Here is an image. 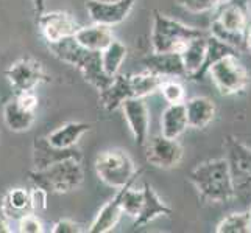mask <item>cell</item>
Here are the masks:
<instances>
[{"label":"cell","instance_id":"obj_23","mask_svg":"<svg viewBox=\"0 0 251 233\" xmlns=\"http://www.w3.org/2000/svg\"><path fill=\"white\" fill-rule=\"evenodd\" d=\"M206 38H207V34L189 41L186 48L181 51V58H183V64H184L186 75L189 80H195V76L200 73L201 67L204 64Z\"/></svg>","mask_w":251,"mask_h":233},{"label":"cell","instance_id":"obj_42","mask_svg":"<svg viewBox=\"0 0 251 233\" xmlns=\"http://www.w3.org/2000/svg\"><path fill=\"white\" fill-rule=\"evenodd\" d=\"M250 204H251V202H250ZM248 212H250V214H251V205H250V210H248Z\"/></svg>","mask_w":251,"mask_h":233},{"label":"cell","instance_id":"obj_18","mask_svg":"<svg viewBox=\"0 0 251 233\" xmlns=\"http://www.w3.org/2000/svg\"><path fill=\"white\" fill-rule=\"evenodd\" d=\"M126 98H133L131 93V85H129V78L128 75H114L112 81L106 89L100 90L99 101L100 105L105 107L106 112H112L122 106V103Z\"/></svg>","mask_w":251,"mask_h":233},{"label":"cell","instance_id":"obj_7","mask_svg":"<svg viewBox=\"0 0 251 233\" xmlns=\"http://www.w3.org/2000/svg\"><path fill=\"white\" fill-rule=\"evenodd\" d=\"M207 73L211 75L215 87L225 97L240 93L247 87V84L250 81L247 68L239 61L237 55H229L222 58L220 61H217L207 68Z\"/></svg>","mask_w":251,"mask_h":233},{"label":"cell","instance_id":"obj_35","mask_svg":"<svg viewBox=\"0 0 251 233\" xmlns=\"http://www.w3.org/2000/svg\"><path fill=\"white\" fill-rule=\"evenodd\" d=\"M47 191L42 188L34 187L30 191V201H31V210L33 212H39L44 210L47 207Z\"/></svg>","mask_w":251,"mask_h":233},{"label":"cell","instance_id":"obj_12","mask_svg":"<svg viewBox=\"0 0 251 233\" xmlns=\"http://www.w3.org/2000/svg\"><path fill=\"white\" fill-rule=\"evenodd\" d=\"M134 6V0H120V2H101V0H88L86 8L94 23L112 27L124 22Z\"/></svg>","mask_w":251,"mask_h":233},{"label":"cell","instance_id":"obj_14","mask_svg":"<svg viewBox=\"0 0 251 233\" xmlns=\"http://www.w3.org/2000/svg\"><path fill=\"white\" fill-rule=\"evenodd\" d=\"M64 159H76V160H81V152L78 151L74 146V148H55L51 146L47 139H38L36 142L33 143V163H34V168L41 169V168H46L49 165L59 160H64Z\"/></svg>","mask_w":251,"mask_h":233},{"label":"cell","instance_id":"obj_19","mask_svg":"<svg viewBox=\"0 0 251 233\" xmlns=\"http://www.w3.org/2000/svg\"><path fill=\"white\" fill-rule=\"evenodd\" d=\"M187 125L192 129H204L215 117V105L207 97H195L189 101H184Z\"/></svg>","mask_w":251,"mask_h":233},{"label":"cell","instance_id":"obj_28","mask_svg":"<svg viewBox=\"0 0 251 233\" xmlns=\"http://www.w3.org/2000/svg\"><path fill=\"white\" fill-rule=\"evenodd\" d=\"M100 56H101L103 70H105L109 76H114L119 73L120 65H122L124 59L126 58V47L122 44V42L112 39L111 44L100 51Z\"/></svg>","mask_w":251,"mask_h":233},{"label":"cell","instance_id":"obj_37","mask_svg":"<svg viewBox=\"0 0 251 233\" xmlns=\"http://www.w3.org/2000/svg\"><path fill=\"white\" fill-rule=\"evenodd\" d=\"M51 232L53 233H80L81 229H80L78 224L71 221V219H61L55 224Z\"/></svg>","mask_w":251,"mask_h":233},{"label":"cell","instance_id":"obj_27","mask_svg":"<svg viewBox=\"0 0 251 233\" xmlns=\"http://www.w3.org/2000/svg\"><path fill=\"white\" fill-rule=\"evenodd\" d=\"M129 85H131L133 98H145L149 95L159 90L161 84L164 81L162 76H158L151 72H144L137 75H128Z\"/></svg>","mask_w":251,"mask_h":233},{"label":"cell","instance_id":"obj_9","mask_svg":"<svg viewBox=\"0 0 251 233\" xmlns=\"http://www.w3.org/2000/svg\"><path fill=\"white\" fill-rule=\"evenodd\" d=\"M144 148L147 162L156 168H175L183 159V146L179 145L178 139H167L162 134L147 140Z\"/></svg>","mask_w":251,"mask_h":233},{"label":"cell","instance_id":"obj_13","mask_svg":"<svg viewBox=\"0 0 251 233\" xmlns=\"http://www.w3.org/2000/svg\"><path fill=\"white\" fill-rule=\"evenodd\" d=\"M142 65L147 72L162 76L164 80L166 78H187L181 53H172V51L156 53L153 51L142 59Z\"/></svg>","mask_w":251,"mask_h":233},{"label":"cell","instance_id":"obj_36","mask_svg":"<svg viewBox=\"0 0 251 233\" xmlns=\"http://www.w3.org/2000/svg\"><path fill=\"white\" fill-rule=\"evenodd\" d=\"M14 98H16V101L19 103V105L24 109H27L30 112H36V109H38V98H36V95H34L33 92L17 93Z\"/></svg>","mask_w":251,"mask_h":233},{"label":"cell","instance_id":"obj_24","mask_svg":"<svg viewBox=\"0 0 251 233\" xmlns=\"http://www.w3.org/2000/svg\"><path fill=\"white\" fill-rule=\"evenodd\" d=\"M3 118L6 126L14 132H22V131H28L31 125L36 120L34 112H30L27 109H24L19 103L13 98L11 101H8L5 107H3Z\"/></svg>","mask_w":251,"mask_h":233},{"label":"cell","instance_id":"obj_25","mask_svg":"<svg viewBox=\"0 0 251 233\" xmlns=\"http://www.w3.org/2000/svg\"><path fill=\"white\" fill-rule=\"evenodd\" d=\"M2 213L8 218L19 219L22 214L33 212L31 210V201H30V191L25 188H13L10 193L5 196L2 204Z\"/></svg>","mask_w":251,"mask_h":233},{"label":"cell","instance_id":"obj_21","mask_svg":"<svg viewBox=\"0 0 251 233\" xmlns=\"http://www.w3.org/2000/svg\"><path fill=\"white\" fill-rule=\"evenodd\" d=\"M89 131H91L89 123L71 122L55 129V131L50 132L46 139L51 146H55V148L66 149V148H74L81 137Z\"/></svg>","mask_w":251,"mask_h":233},{"label":"cell","instance_id":"obj_20","mask_svg":"<svg viewBox=\"0 0 251 233\" xmlns=\"http://www.w3.org/2000/svg\"><path fill=\"white\" fill-rule=\"evenodd\" d=\"M189 127L184 103L169 105L161 115V134L167 139H179Z\"/></svg>","mask_w":251,"mask_h":233},{"label":"cell","instance_id":"obj_26","mask_svg":"<svg viewBox=\"0 0 251 233\" xmlns=\"http://www.w3.org/2000/svg\"><path fill=\"white\" fill-rule=\"evenodd\" d=\"M229 55H237L239 56V50H236L234 47H231L228 44H225V42H222L217 38H214L212 34H207V38H206V58H204V64L201 67L200 73L195 76L194 81L203 80V76L207 73V68H209L212 64L217 63V61H220L222 58L229 56Z\"/></svg>","mask_w":251,"mask_h":233},{"label":"cell","instance_id":"obj_11","mask_svg":"<svg viewBox=\"0 0 251 233\" xmlns=\"http://www.w3.org/2000/svg\"><path fill=\"white\" fill-rule=\"evenodd\" d=\"M38 23L47 44L74 36L76 30L80 28V25L75 22L74 17L64 11H44L41 16H38Z\"/></svg>","mask_w":251,"mask_h":233},{"label":"cell","instance_id":"obj_2","mask_svg":"<svg viewBox=\"0 0 251 233\" xmlns=\"http://www.w3.org/2000/svg\"><path fill=\"white\" fill-rule=\"evenodd\" d=\"M189 180L197 190L203 202L226 204L234 199L228 162L225 157L211 159L195 167L189 174Z\"/></svg>","mask_w":251,"mask_h":233},{"label":"cell","instance_id":"obj_10","mask_svg":"<svg viewBox=\"0 0 251 233\" xmlns=\"http://www.w3.org/2000/svg\"><path fill=\"white\" fill-rule=\"evenodd\" d=\"M120 109L126 118L136 145L144 148L149 140L150 129V110L145 105V98H126Z\"/></svg>","mask_w":251,"mask_h":233},{"label":"cell","instance_id":"obj_4","mask_svg":"<svg viewBox=\"0 0 251 233\" xmlns=\"http://www.w3.org/2000/svg\"><path fill=\"white\" fill-rule=\"evenodd\" d=\"M204 31L195 27L170 19L158 10L153 11V30H151V47L156 53H181L189 41L204 36Z\"/></svg>","mask_w":251,"mask_h":233},{"label":"cell","instance_id":"obj_17","mask_svg":"<svg viewBox=\"0 0 251 233\" xmlns=\"http://www.w3.org/2000/svg\"><path fill=\"white\" fill-rule=\"evenodd\" d=\"M222 6V10L217 16V22H220L225 28L232 31L248 33V8L244 0H228Z\"/></svg>","mask_w":251,"mask_h":233},{"label":"cell","instance_id":"obj_41","mask_svg":"<svg viewBox=\"0 0 251 233\" xmlns=\"http://www.w3.org/2000/svg\"><path fill=\"white\" fill-rule=\"evenodd\" d=\"M101 2H120V0H101Z\"/></svg>","mask_w":251,"mask_h":233},{"label":"cell","instance_id":"obj_22","mask_svg":"<svg viewBox=\"0 0 251 233\" xmlns=\"http://www.w3.org/2000/svg\"><path fill=\"white\" fill-rule=\"evenodd\" d=\"M74 38L80 42V44L89 50L101 51L106 48L112 42V33L109 27L100 23H94L91 27H80L74 34Z\"/></svg>","mask_w":251,"mask_h":233},{"label":"cell","instance_id":"obj_30","mask_svg":"<svg viewBox=\"0 0 251 233\" xmlns=\"http://www.w3.org/2000/svg\"><path fill=\"white\" fill-rule=\"evenodd\" d=\"M211 34L214 38L220 39L225 44H228L231 47H234L236 50H242V48H247V33H242V31H232L225 28L223 25L217 21H212L211 23Z\"/></svg>","mask_w":251,"mask_h":233},{"label":"cell","instance_id":"obj_15","mask_svg":"<svg viewBox=\"0 0 251 233\" xmlns=\"http://www.w3.org/2000/svg\"><path fill=\"white\" fill-rule=\"evenodd\" d=\"M133 182H134V180H133ZM126 185H124L122 188H119L116 196L112 197V199L106 205H103V209L99 212V214L95 216L94 222L91 224V227L88 229L89 233H108V232H111L112 229L117 226L120 216L124 214V210H122V196H124V191H125Z\"/></svg>","mask_w":251,"mask_h":233},{"label":"cell","instance_id":"obj_1","mask_svg":"<svg viewBox=\"0 0 251 233\" xmlns=\"http://www.w3.org/2000/svg\"><path fill=\"white\" fill-rule=\"evenodd\" d=\"M49 48L63 63H67L78 68L84 81L94 85L99 92L106 89L112 81V78H114L103 70L100 51H94L83 47L74 36L64 38L58 42H51V44H49Z\"/></svg>","mask_w":251,"mask_h":233},{"label":"cell","instance_id":"obj_6","mask_svg":"<svg viewBox=\"0 0 251 233\" xmlns=\"http://www.w3.org/2000/svg\"><path fill=\"white\" fill-rule=\"evenodd\" d=\"M94 165L101 182L117 190L128 182H133L141 174V169H136L131 157L120 149L101 151L95 159Z\"/></svg>","mask_w":251,"mask_h":233},{"label":"cell","instance_id":"obj_32","mask_svg":"<svg viewBox=\"0 0 251 233\" xmlns=\"http://www.w3.org/2000/svg\"><path fill=\"white\" fill-rule=\"evenodd\" d=\"M162 98L166 100L169 105H178V103H184L186 92L184 87L176 81H166L164 80L159 87Z\"/></svg>","mask_w":251,"mask_h":233},{"label":"cell","instance_id":"obj_8","mask_svg":"<svg viewBox=\"0 0 251 233\" xmlns=\"http://www.w3.org/2000/svg\"><path fill=\"white\" fill-rule=\"evenodd\" d=\"M5 76L10 81L16 95L22 92H33L38 84L50 81V76L44 70V65L31 56L17 59L8 70H5Z\"/></svg>","mask_w":251,"mask_h":233},{"label":"cell","instance_id":"obj_29","mask_svg":"<svg viewBox=\"0 0 251 233\" xmlns=\"http://www.w3.org/2000/svg\"><path fill=\"white\" fill-rule=\"evenodd\" d=\"M217 233H251V214L250 212L231 213L229 216L223 218L217 229Z\"/></svg>","mask_w":251,"mask_h":233},{"label":"cell","instance_id":"obj_3","mask_svg":"<svg viewBox=\"0 0 251 233\" xmlns=\"http://www.w3.org/2000/svg\"><path fill=\"white\" fill-rule=\"evenodd\" d=\"M30 182L47 193H69L78 188L84 180L81 160L64 159L51 165L28 172Z\"/></svg>","mask_w":251,"mask_h":233},{"label":"cell","instance_id":"obj_40","mask_svg":"<svg viewBox=\"0 0 251 233\" xmlns=\"http://www.w3.org/2000/svg\"><path fill=\"white\" fill-rule=\"evenodd\" d=\"M247 50L251 53V31L247 33Z\"/></svg>","mask_w":251,"mask_h":233},{"label":"cell","instance_id":"obj_39","mask_svg":"<svg viewBox=\"0 0 251 233\" xmlns=\"http://www.w3.org/2000/svg\"><path fill=\"white\" fill-rule=\"evenodd\" d=\"M10 232H13V230L10 229V226H8L6 216L0 212V233H10Z\"/></svg>","mask_w":251,"mask_h":233},{"label":"cell","instance_id":"obj_33","mask_svg":"<svg viewBox=\"0 0 251 233\" xmlns=\"http://www.w3.org/2000/svg\"><path fill=\"white\" fill-rule=\"evenodd\" d=\"M228 0H176V3L189 13H207Z\"/></svg>","mask_w":251,"mask_h":233},{"label":"cell","instance_id":"obj_5","mask_svg":"<svg viewBox=\"0 0 251 233\" xmlns=\"http://www.w3.org/2000/svg\"><path fill=\"white\" fill-rule=\"evenodd\" d=\"M234 199L251 202V148L229 135L225 142Z\"/></svg>","mask_w":251,"mask_h":233},{"label":"cell","instance_id":"obj_34","mask_svg":"<svg viewBox=\"0 0 251 233\" xmlns=\"http://www.w3.org/2000/svg\"><path fill=\"white\" fill-rule=\"evenodd\" d=\"M17 230L21 233H42V222L36 214H33L31 212L22 214V216L17 219Z\"/></svg>","mask_w":251,"mask_h":233},{"label":"cell","instance_id":"obj_38","mask_svg":"<svg viewBox=\"0 0 251 233\" xmlns=\"http://www.w3.org/2000/svg\"><path fill=\"white\" fill-rule=\"evenodd\" d=\"M33 6H34V14L41 16L46 11V0H33Z\"/></svg>","mask_w":251,"mask_h":233},{"label":"cell","instance_id":"obj_31","mask_svg":"<svg viewBox=\"0 0 251 233\" xmlns=\"http://www.w3.org/2000/svg\"><path fill=\"white\" fill-rule=\"evenodd\" d=\"M133 182H129L125 187V191L122 196V210L125 214L131 218H136L137 213L141 212V207H142V201H144V191L142 190H134Z\"/></svg>","mask_w":251,"mask_h":233},{"label":"cell","instance_id":"obj_16","mask_svg":"<svg viewBox=\"0 0 251 233\" xmlns=\"http://www.w3.org/2000/svg\"><path fill=\"white\" fill-rule=\"evenodd\" d=\"M142 191H144V201H142L141 212L134 218V227H144L153 219H156L158 216H169V214H172V209L166 202H162L158 193L149 184L144 185Z\"/></svg>","mask_w":251,"mask_h":233}]
</instances>
